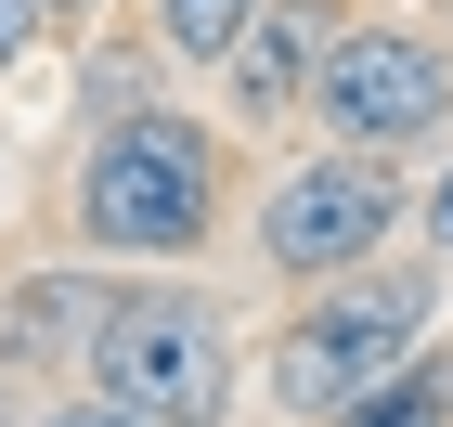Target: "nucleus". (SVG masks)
Here are the masks:
<instances>
[{"label": "nucleus", "instance_id": "obj_1", "mask_svg": "<svg viewBox=\"0 0 453 427\" xmlns=\"http://www.w3.org/2000/svg\"><path fill=\"white\" fill-rule=\"evenodd\" d=\"M220 220V142L169 104H117L91 130V169H78V233L117 259H181L208 247Z\"/></svg>", "mask_w": 453, "mask_h": 427}, {"label": "nucleus", "instance_id": "obj_2", "mask_svg": "<svg viewBox=\"0 0 453 427\" xmlns=\"http://www.w3.org/2000/svg\"><path fill=\"white\" fill-rule=\"evenodd\" d=\"M91 389H104L117 415H142V427H220L234 389H246V362H234V324H220L208 298L142 285V298H117V311L91 324Z\"/></svg>", "mask_w": 453, "mask_h": 427}, {"label": "nucleus", "instance_id": "obj_3", "mask_svg": "<svg viewBox=\"0 0 453 427\" xmlns=\"http://www.w3.org/2000/svg\"><path fill=\"white\" fill-rule=\"evenodd\" d=\"M427 311H441V285H427V272H363V285L337 272V285H324V311H298V324L273 337V401L324 427L349 389H376L402 350H427Z\"/></svg>", "mask_w": 453, "mask_h": 427}, {"label": "nucleus", "instance_id": "obj_4", "mask_svg": "<svg viewBox=\"0 0 453 427\" xmlns=\"http://www.w3.org/2000/svg\"><path fill=\"white\" fill-rule=\"evenodd\" d=\"M388 220H402V181H388V142H337L311 169L273 181V208H259V259L298 285H337L388 247Z\"/></svg>", "mask_w": 453, "mask_h": 427}, {"label": "nucleus", "instance_id": "obj_5", "mask_svg": "<svg viewBox=\"0 0 453 427\" xmlns=\"http://www.w3.org/2000/svg\"><path fill=\"white\" fill-rule=\"evenodd\" d=\"M311 104H324L337 142H427L453 117V52L415 39V27H349L337 52H324Z\"/></svg>", "mask_w": 453, "mask_h": 427}, {"label": "nucleus", "instance_id": "obj_6", "mask_svg": "<svg viewBox=\"0 0 453 427\" xmlns=\"http://www.w3.org/2000/svg\"><path fill=\"white\" fill-rule=\"evenodd\" d=\"M337 0H259V27L234 39V91H246V117H285V104H311V78H324V52H337Z\"/></svg>", "mask_w": 453, "mask_h": 427}, {"label": "nucleus", "instance_id": "obj_7", "mask_svg": "<svg viewBox=\"0 0 453 427\" xmlns=\"http://www.w3.org/2000/svg\"><path fill=\"white\" fill-rule=\"evenodd\" d=\"M324 427H453V362L441 350H402L376 389H349Z\"/></svg>", "mask_w": 453, "mask_h": 427}, {"label": "nucleus", "instance_id": "obj_8", "mask_svg": "<svg viewBox=\"0 0 453 427\" xmlns=\"http://www.w3.org/2000/svg\"><path fill=\"white\" fill-rule=\"evenodd\" d=\"M156 27H169L181 65H234V39L259 27V0H156Z\"/></svg>", "mask_w": 453, "mask_h": 427}, {"label": "nucleus", "instance_id": "obj_9", "mask_svg": "<svg viewBox=\"0 0 453 427\" xmlns=\"http://www.w3.org/2000/svg\"><path fill=\"white\" fill-rule=\"evenodd\" d=\"M39 27H52V0H0V78L27 65V39H39Z\"/></svg>", "mask_w": 453, "mask_h": 427}, {"label": "nucleus", "instance_id": "obj_10", "mask_svg": "<svg viewBox=\"0 0 453 427\" xmlns=\"http://www.w3.org/2000/svg\"><path fill=\"white\" fill-rule=\"evenodd\" d=\"M427 247H453V169L427 181Z\"/></svg>", "mask_w": 453, "mask_h": 427}, {"label": "nucleus", "instance_id": "obj_11", "mask_svg": "<svg viewBox=\"0 0 453 427\" xmlns=\"http://www.w3.org/2000/svg\"><path fill=\"white\" fill-rule=\"evenodd\" d=\"M52 427H142V415H117V401H78V415H52Z\"/></svg>", "mask_w": 453, "mask_h": 427}, {"label": "nucleus", "instance_id": "obj_12", "mask_svg": "<svg viewBox=\"0 0 453 427\" xmlns=\"http://www.w3.org/2000/svg\"><path fill=\"white\" fill-rule=\"evenodd\" d=\"M52 13H91V0H52Z\"/></svg>", "mask_w": 453, "mask_h": 427}]
</instances>
